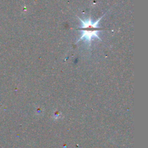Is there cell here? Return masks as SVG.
Segmentation results:
<instances>
[{"label": "cell", "mask_w": 148, "mask_h": 148, "mask_svg": "<svg viewBox=\"0 0 148 148\" xmlns=\"http://www.w3.org/2000/svg\"><path fill=\"white\" fill-rule=\"evenodd\" d=\"M104 15L105 14H103L102 16H101L94 22L92 21L91 18L82 19L80 17H78L81 21V27L77 29L81 31L82 35L80 38L78 39L77 43L81 40H84L86 42H87L89 45H90L91 41L94 38H95L101 40V39L99 38L98 34L100 31L103 30V29L99 28L98 27V24L99 21L101 20Z\"/></svg>", "instance_id": "obj_1"}]
</instances>
